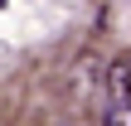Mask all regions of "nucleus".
I'll return each mask as SVG.
<instances>
[{"label": "nucleus", "mask_w": 131, "mask_h": 126, "mask_svg": "<svg viewBox=\"0 0 131 126\" xmlns=\"http://www.w3.org/2000/svg\"><path fill=\"white\" fill-rule=\"evenodd\" d=\"M107 97H112V107H126V58H112V68H107Z\"/></svg>", "instance_id": "1"}, {"label": "nucleus", "mask_w": 131, "mask_h": 126, "mask_svg": "<svg viewBox=\"0 0 131 126\" xmlns=\"http://www.w3.org/2000/svg\"><path fill=\"white\" fill-rule=\"evenodd\" d=\"M102 126H131V112H126V107H107Z\"/></svg>", "instance_id": "2"}]
</instances>
